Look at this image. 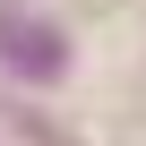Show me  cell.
Masks as SVG:
<instances>
[{
	"mask_svg": "<svg viewBox=\"0 0 146 146\" xmlns=\"http://www.w3.org/2000/svg\"><path fill=\"white\" fill-rule=\"evenodd\" d=\"M9 35H17V43H9L17 69H60V35H52V26H9Z\"/></svg>",
	"mask_w": 146,
	"mask_h": 146,
	"instance_id": "1",
	"label": "cell"
}]
</instances>
